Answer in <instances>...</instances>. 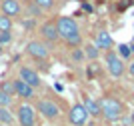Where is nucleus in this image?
Returning a JSON list of instances; mask_svg holds the SVG:
<instances>
[{
  "mask_svg": "<svg viewBox=\"0 0 134 126\" xmlns=\"http://www.w3.org/2000/svg\"><path fill=\"white\" fill-rule=\"evenodd\" d=\"M32 2L38 6V8H42L44 12H46V10H52V8H54V4H56L54 0H32Z\"/></svg>",
  "mask_w": 134,
  "mask_h": 126,
  "instance_id": "18",
  "label": "nucleus"
},
{
  "mask_svg": "<svg viewBox=\"0 0 134 126\" xmlns=\"http://www.w3.org/2000/svg\"><path fill=\"white\" fill-rule=\"evenodd\" d=\"M0 52H2V44H0Z\"/></svg>",
  "mask_w": 134,
  "mask_h": 126,
  "instance_id": "28",
  "label": "nucleus"
},
{
  "mask_svg": "<svg viewBox=\"0 0 134 126\" xmlns=\"http://www.w3.org/2000/svg\"><path fill=\"white\" fill-rule=\"evenodd\" d=\"M12 30V18L0 12V32H10Z\"/></svg>",
  "mask_w": 134,
  "mask_h": 126,
  "instance_id": "16",
  "label": "nucleus"
},
{
  "mask_svg": "<svg viewBox=\"0 0 134 126\" xmlns=\"http://www.w3.org/2000/svg\"><path fill=\"white\" fill-rule=\"evenodd\" d=\"M84 58H86V56H84V50L76 46V48L72 50V60H74V62H82Z\"/></svg>",
  "mask_w": 134,
  "mask_h": 126,
  "instance_id": "22",
  "label": "nucleus"
},
{
  "mask_svg": "<svg viewBox=\"0 0 134 126\" xmlns=\"http://www.w3.org/2000/svg\"><path fill=\"white\" fill-rule=\"evenodd\" d=\"M0 90H2V92H6V94H10V96H16V94H14V80H4V82L0 84Z\"/></svg>",
  "mask_w": 134,
  "mask_h": 126,
  "instance_id": "19",
  "label": "nucleus"
},
{
  "mask_svg": "<svg viewBox=\"0 0 134 126\" xmlns=\"http://www.w3.org/2000/svg\"><path fill=\"white\" fill-rule=\"evenodd\" d=\"M18 2H30V0H18Z\"/></svg>",
  "mask_w": 134,
  "mask_h": 126,
  "instance_id": "27",
  "label": "nucleus"
},
{
  "mask_svg": "<svg viewBox=\"0 0 134 126\" xmlns=\"http://www.w3.org/2000/svg\"><path fill=\"white\" fill-rule=\"evenodd\" d=\"M130 120H132V124H134V112H132V114H130Z\"/></svg>",
  "mask_w": 134,
  "mask_h": 126,
  "instance_id": "25",
  "label": "nucleus"
},
{
  "mask_svg": "<svg viewBox=\"0 0 134 126\" xmlns=\"http://www.w3.org/2000/svg\"><path fill=\"white\" fill-rule=\"evenodd\" d=\"M40 34H42V38L46 40L48 44H54L58 42V28H56V20L54 22H44L42 24V28H40Z\"/></svg>",
  "mask_w": 134,
  "mask_h": 126,
  "instance_id": "9",
  "label": "nucleus"
},
{
  "mask_svg": "<svg viewBox=\"0 0 134 126\" xmlns=\"http://www.w3.org/2000/svg\"><path fill=\"white\" fill-rule=\"evenodd\" d=\"M100 114L106 118L108 122H116L122 116V104L112 96H104L100 100Z\"/></svg>",
  "mask_w": 134,
  "mask_h": 126,
  "instance_id": "2",
  "label": "nucleus"
},
{
  "mask_svg": "<svg viewBox=\"0 0 134 126\" xmlns=\"http://www.w3.org/2000/svg\"><path fill=\"white\" fill-rule=\"evenodd\" d=\"M82 50H84V56H86L88 60H96V58L100 56V48H98L96 44H86Z\"/></svg>",
  "mask_w": 134,
  "mask_h": 126,
  "instance_id": "14",
  "label": "nucleus"
},
{
  "mask_svg": "<svg viewBox=\"0 0 134 126\" xmlns=\"http://www.w3.org/2000/svg\"><path fill=\"white\" fill-rule=\"evenodd\" d=\"M14 120H16V116L12 114L8 108H0V122H2V124L12 126V124H14Z\"/></svg>",
  "mask_w": 134,
  "mask_h": 126,
  "instance_id": "15",
  "label": "nucleus"
},
{
  "mask_svg": "<svg viewBox=\"0 0 134 126\" xmlns=\"http://www.w3.org/2000/svg\"><path fill=\"white\" fill-rule=\"evenodd\" d=\"M36 112L42 114V118H46V120H50V122L60 118V106L54 104L52 100H38L36 102Z\"/></svg>",
  "mask_w": 134,
  "mask_h": 126,
  "instance_id": "3",
  "label": "nucleus"
},
{
  "mask_svg": "<svg viewBox=\"0 0 134 126\" xmlns=\"http://www.w3.org/2000/svg\"><path fill=\"white\" fill-rule=\"evenodd\" d=\"M128 72H130V76H134V62L128 64Z\"/></svg>",
  "mask_w": 134,
  "mask_h": 126,
  "instance_id": "24",
  "label": "nucleus"
},
{
  "mask_svg": "<svg viewBox=\"0 0 134 126\" xmlns=\"http://www.w3.org/2000/svg\"><path fill=\"white\" fill-rule=\"evenodd\" d=\"M28 12H30V16H32V18L42 16V14H44V10H42V8H38V6L34 4L32 0H30V4H28Z\"/></svg>",
  "mask_w": 134,
  "mask_h": 126,
  "instance_id": "20",
  "label": "nucleus"
},
{
  "mask_svg": "<svg viewBox=\"0 0 134 126\" xmlns=\"http://www.w3.org/2000/svg\"><path fill=\"white\" fill-rule=\"evenodd\" d=\"M10 42H12L10 32H0V44H10Z\"/></svg>",
  "mask_w": 134,
  "mask_h": 126,
  "instance_id": "23",
  "label": "nucleus"
},
{
  "mask_svg": "<svg viewBox=\"0 0 134 126\" xmlns=\"http://www.w3.org/2000/svg\"><path fill=\"white\" fill-rule=\"evenodd\" d=\"M88 120V110L84 108V104H74L68 112V122L72 126H84Z\"/></svg>",
  "mask_w": 134,
  "mask_h": 126,
  "instance_id": "7",
  "label": "nucleus"
},
{
  "mask_svg": "<svg viewBox=\"0 0 134 126\" xmlns=\"http://www.w3.org/2000/svg\"><path fill=\"white\" fill-rule=\"evenodd\" d=\"M118 56H120L122 60H128L130 56H132V48H130V44H120V46H118Z\"/></svg>",
  "mask_w": 134,
  "mask_h": 126,
  "instance_id": "17",
  "label": "nucleus"
},
{
  "mask_svg": "<svg viewBox=\"0 0 134 126\" xmlns=\"http://www.w3.org/2000/svg\"><path fill=\"white\" fill-rule=\"evenodd\" d=\"M0 2H2V0H0Z\"/></svg>",
  "mask_w": 134,
  "mask_h": 126,
  "instance_id": "30",
  "label": "nucleus"
},
{
  "mask_svg": "<svg viewBox=\"0 0 134 126\" xmlns=\"http://www.w3.org/2000/svg\"><path fill=\"white\" fill-rule=\"evenodd\" d=\"M56 28H58V36H60L68 46H80L82 44V34H80L78 22L70 16H60L56 20Z\"/></svg>",
  "mask_w": 134,
  "mask_h": 126,
  "instance_id": "1",
  "label": "nucleus"
},
{
  "mask_svg": "<svg viewBox=\"0 0 134 126\" xmlns=\"http://www.w3.org/2000/svg\"><path fill=\"white\" fill-rule=\"evenodd\" d=\"M26 52H28V56H32L34 60H38V62H46L48 56H50L48 46L44 42H38V40H30L26 44Z\"/></svg>",
  "mask_w": 134,
  "mask_h": 126,
  "instance_id": "4",
  "label": "nucleus"
},
{
  "mask_svg": "<svg viewBox=\"0 0 134 126\" xmlns=\"http://www.w3.org/2000/svg\"><path fill=\"white\" fill-rule=\"evenodd\" d=\"M54 2H58V0H54Z\"/></svg>",
  "mask_w": 134,
  "mask_h": 126,
  "instance_id": "29",
  "label": "nucleus"
},
{
  "mask_svg": "<svg viewBox=\"0 0 134 126\" xmlns=\"http://www.w3.org/2000/svg\"><path fill=\"white\" fill-rule=\"evenodd\" d=\"M18 78H22L26 84H30L32 88H40L42 86V80H40L38 72L32 70V68H28V66H20V70H18Z\"/></svg>",
  "mask_w": 134,
  "mask_h": 126,
  "instance_id": "8",
  "label": "nucleus"
},
{
  "mask_svg": "<svg viewBox=\"0 0 134 126\" xmlns=\"http://www.w3.org/2000/svg\"><path fill=\"white\" fill-rule=\"evenodd\" d=\"M0 8H2V14H6V16H18L20 12H22V6H20V2L18 0H2L0 2Z\"/></svg>",
  "mask_w": 134,
  "mask_h": 126,
  "instance_id": "11",
  "label": "nucleus"
},
{
  "mask_svg": "<svg viewBox=\"0 0 134 126\" xmlns=\"http://www.w3.org/2000/svg\"><path fill=\"white\" fill-rule=\"evenodd\" d=\"M94 44H96L100 50H110L114 42H112V36L106 32V30H100V32L96 34V42H94Z\"/></svg>",
  "mask_w": 134,
  "mask_h": 126,
  "instance_id": "12",
  "label": "nucleus"
},
{
  "mask_svg": "<svg viewBox=\"0 0 134 126\" xmlns=\"http://www.w3.org/2000/svg\"><path fill=\"white\" fill-rule=\"evenodd\" d=\"M82 104H84V108L88 110V114H90V116H98V114H100V102L92 100L90 96H86V98H84Z\"/></svg>",
  "mask_w": 134,
  "mask_h": 126,
  "instance_id": "13",
  "label": "nucleus"
},
{
  "mask_svg": "<svg viewBox=\"0 0 134 126\" xmlns=\"http://www.w3.org/2000/svg\"><path fill=\"white\" fill-rule=\"evenodd\" d=\"M130 48H132V54H134V42H132V44H130Z\"/></svg>",
  "mask_w": 134,
  "mask_h": 126,
  "instance_id": "26",
  "label": "nucleus"
},
{
  "mask_svg": "<svg viewBox=\"0 0 134 126\" xmlns=\"http://www.w3.org/2000/svg\"><path fill=\"white\" fill-rule=\"evenodd\" d=\"M34 90H36V88H32L30 84H26L22 78H16V80H14V94L20 96V98H26V100L34 98Z\"/></svg>",
  "mask_w": 134,
  "mask_h": 126,
  "instance_id": "10",
  "label": "nucleus"
},
{
  "mask_svg": "<svg viewBox=\"0 0 134 126\" xmlns=\"http://www.w3.org/2000/svg\"><path fill=\"white\" fill-rule=\"evenodd\" d=\"M10 102H12V96L0 90V108H8V106H10Z\"/></svg>",
  "mask_w": 134,
  "mask_h": 126,
  "instance_id": "21",
  "label": "nucleus"
},
{
  "mask_svg": "<svg viewBox=\"0 0 134 126\" xmlns=\"http://www.w3.org/2000/svg\"><path fill=\"white\" fill-rule=\"evenodd\" d=\"M106 68L114 78H120L124 74V70H126L122 58H120L116 52H112V50H106Z\"/></svg>",
  "mask_w": 134,
  "mask_h": 126,
  "instance_id": "5",
  "label": "nucleus"
},
{
  "mask_svg": "<svg viewBox=\"0 0 134 126\" xmlns=\"http://www.w3.org/2000/svg\"><path fill=\"white\" fill-rule=\"evenodd\" d=\"M16 120L20 126H36V108L30 104H20L16 110Z\"/></svg>",
  "mask_w": 134,
  "mask_h": 126,
  "instance_id": "6",
  "label": "nucleus"
}]
</instances>
